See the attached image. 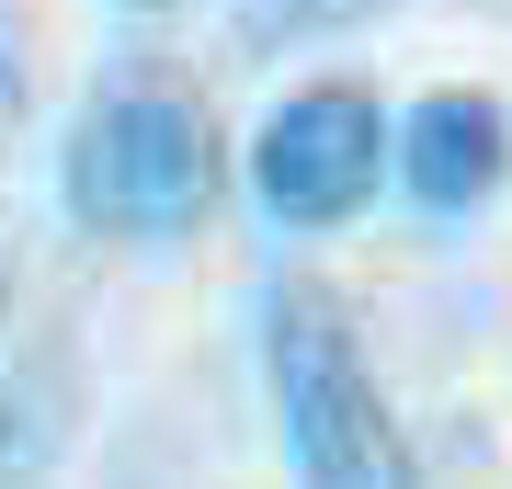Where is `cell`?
I'll list each match as a JSON object with an SVG mask.
<instances>
[{
  "mask_svg": "<svg viewBox=\"0 0 512 489\" xmlns=\"http://www.w3.org/2000/svg\"><path fill=\"white\" fill-rule=\"evenodd\" d=\"M57 194H69V217L92 239H194L228 194V148H217L205 91L183 69H160V57L103 69L92 103L69 114Z\"/></svg>",
  "mask_w": 512,
  "mask_h": 489,
  "instance_id": "1",
  "label": "cell"
},
{
  "mask_svg": "<svg viewBox=\"0 0 512 489\" xmlns=\"http://www.w3.org/2000/svg\"><path fill=\"white\" fill-rule=\"evenodd\" d=\"M262 387H274V433L296 489H421V455L376 387V353L353 308L308 273L262 296Z\"/></svg>",
  "mask_w": 512,
  "mask_h": 489,
  "instance_id": "2",
  "label": "cell"
},
{
  "mask_svg": "<svg viewBox=\"0 0 512 489\" xmlns=\"http://www.w3.org/2000/svg\"><path fill=\"white\" fill-rule=\"evenodd\" d=\"M387 171H399V137H387V103L365 80L285 91V103L262 114V137H251V194H262V217H274L285 239L353 228L387 194Z\"/></svg>",
  "mask_w": 512,
  "mask_h": 489,
  "instance_id": "3",
  "label": "cell"
},
{
  "mask_svg": "<svg viewBox=\"0 0 512 489\" xmlns=\"http://www.w3.org/2000/svg\"><path fill=\"white\" fill-rule=\"evenodd\" d=\"M501 182H512V114L490 91L444 80V91H421L399 114V194L421 217H478Z\"/></svg>",
  "mask_w": 512,
  "mask_h": 489,
  "instance_id": "4",
  "label": "cell"
},
{
  "mask_svg": "<svg viewBox=\"0 0 512 489\" xmlns=\"http://www.w3.org/2000/svg\"><path fill=\"white\" fill-rule=\"evenodd\" d=\"M365 12H376V0H228V35L251 57H296L319 35H353Z\"/></svg>",
  "mask_w": 512,
  "mask_h": 489,
  "instance_id": "5",
  "label": "cell"
},
{
  "mask_svg": "<svg viewBox=\"0 0 512 489\" xmlns=\"http://www.w3.org/2000/svg\"><path fill=\"white\" fill-rule=\"evenodd\" d=\"M23 103V23H12V0H0V114Z\"/></svg>",
  "mask_w": 512,
  "mask_h": 489,
  "instance_id": "6",
  "label": "cell"
},
{
  "mask_svg": "<svg viewBox=\"0 0 512 489\" xmlns=\"http://www.w3.org/2000/svg\"><path fill=\"white\" fill-rule=\"evenodd\" d=\"M12 285H23V251H12V217H0V330H12Z\"/></svg>",
  "mask_w": 512,
  "mask_h": 489,
  "instance_id": "7",
  "label": "cell"
},
{
  "mask_svg": "<svg viewBox=\"0 0 512 489\" xmlns=\"http://www.w3.org/2000/svg\"><path fill=\"white\" fill-rule=\"evenodd\" d=\"M114 12H183V0H114Z\"/></svg>",
  "mask_w": 512,
  "mask_h": 489,
  "instance_id": "8",
  "label": "cell"
}]
</instances>
